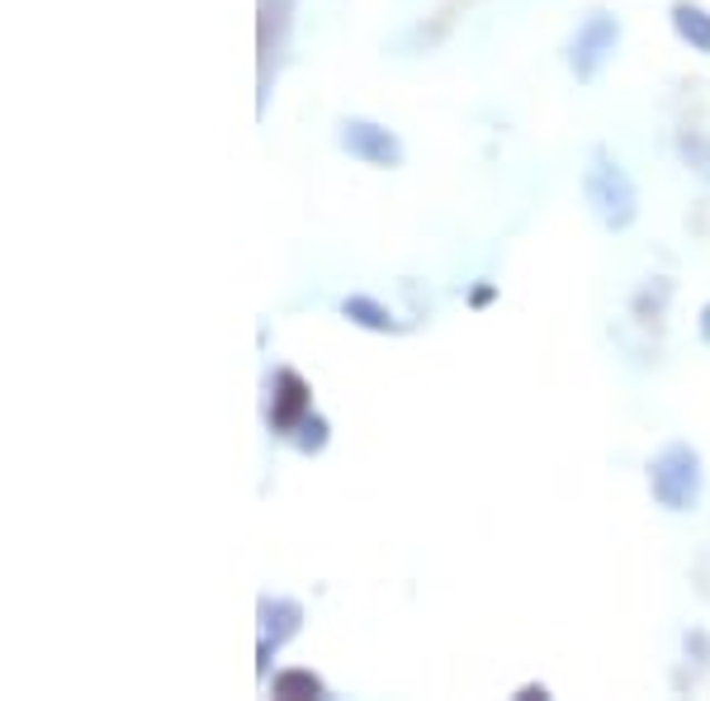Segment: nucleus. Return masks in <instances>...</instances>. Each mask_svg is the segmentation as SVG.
<instances>
[{"label": "nucleus", "instance_id": "ddd939ff", "mask_svg": "<svg viewBox=\"0 0 710 701\" xmlns=\"http://www.w3.org/2000/svg\"><path fill=\"white\" fill-rule=\"evenodd\" d=\"M545 697H549L545 682H526V688H517V701H545Z\"/></svg>", "mask_w": 710, "mask_h": 701}, {"label": "nucleus", "instance_id": "9b49d317", "mask_svg": "<svg viewBox=\"0 0 710 701\" xmlns=\"http://www.w3.org/2000/svg\"><path fill=\"white\" fill-rule=\"evenodd\" d=\"M290 441H294V450H298V455H323V450H327V441H332V423H327L323 413H308L304 423H298V431L290 436Z\"/></svg>", "mask_w": 710, "mask_h": 701}, {"label": "nucleus", "instance_id": "f8f14e48", "mask_svg": "<svg viewBox=\"0 0 710 701\" xmlns=\"http://www.w3.org/2000/svg\"><path fill=\"white\" fill-rule=\"evenodd\" d=\"M682 644H687V654H697L701 669H710V636H706L701 626H691L687 636H682Z\"/></svg>", "mask_w": 710, "mask_h": 701}, {"label": "nucleus", "instance_id": "f03ea898", "mask_svg": "<svg viewBox=\"0 0 710 701\" xmlns=\"http://www.w3.org/2000/svg\"><path fill=\"white\" fill-rule=\"evenodd\" d=\"M645 479H649V498L663 507L672 517H687L701 507L706 494V465H701V450L691 441H668L663 450L649 455L645 465Z\"/></svg>", "mask_w": 710, "mask_h": 701}, {"label": "nucleus", "instance_id": "f257e3e1", "mask_svg": "<svg viewBox=\"0 0 710 701\" xmlns=\"http://www.w3.org/2000/svg\"><path fill=\"white\" fill-rule=\"evenodd\" d=\"M582 204H588V214L597 219L601 233H611V237L630 233L639 223V185L607 143L588 148V162H582Z\"/></svg>", "mask_w": 710, "mask_h": 701}, {"label": "nucleus", "instance_id": "20e7f679", "mask_svg": "<svg viewBox=\"0 0 710 701\" xmlns=\"http://www.w3.org/2000/svg\"><path fill=\"white\" fill-rule=\"evenodd\" d=\"M336 148H342L351 162L369 166V171H398L407 162L403 138L388 124H379V119H365V114H342L336 119Z\"/></svg>", "mask_w": 710, "mask_h": 701}, {"label": "nucleus", "instance_id": "423d86ee", "mask_svg": "<svg viewBox=\"0 0 710 701\" xmlns=\"http://www.w3.org/2000/svg\"><path fill=\"white\" fill-rule=\"evenodd\" d=\"M304 630V602L298 598H261V678H271V654L284 650Z\"/></svg>", "mask_w": 710, "mask_h": 701}, {"label": "nucleus", "instance_id": "6e6552de", "mask_svg": "<svg viewBox=\"0 0 710 701\" xmlns=\"http://www.w3.org/2000/svg\"><path fill=\"white\" fill-rule=\"evenodd\" d=\"M668 24H672V33H678V43L710 58V10L701 6V0H672Z\"/></svg>", "mask_w": 710, "mask_h": 701}, {"label": "nucleus", "instance_id": "0eeeda50", "mask_svg": "<svg viewBox=\"0 0 710 701\" xmlns=\"http://www.w3.org/2000/svg\"><path fill=\"white\" fill-rule=\"evenodd\" d=\"M336 313L351 323V327H361V332H375V337H403L407 323L398 318L394 308H388L384 299H375V294H346L342 304H336Z\"/></svg>", "mask_w": 710, "mask_h": 701}, {"label": "nucleus", "instance_id": "9d476101", "mask_svg": "<svg viewBox=\"0 0 710 701\" xmlns=\"http://www.w3.org/2000/svg\"><path fill=\"white\" fill-rule=\"evenodd\" d=\"M678 156H682V166L697 175V181L710 185V133H701V129L678 133Z\"/></svg>", "mask_w": 710, "mask_h": 701}, {"label": "nucleus", "instance_id": "7ed1b4c3", "mask_svg": "<svg viewBox=\"0 0 710 701\" xmlns=\"http://www.w3.org/2000/svg\"><path fill=\"white\" fill-rule=\"evenodd\" d=\"M620 39H626V24H620V14H611V10H588V20L574 29V39H568V48H564L568 72H574L582 85H592L601 72H607V62L620 52Z\"/></svg>", "mask_w": 710, "mask_h": 701}, {"label": "nucleus", "instance_id": "2eb2a0df", "mask_svg": "<svg viewBox=\"0 0 710 701\" xmlns=\"http://www.w3.org/2000/svg\"><path fill=\"white\" fill-rule=\"evenodd\" d=\"M493 294H497V289H493V285H478V289H474V294H469V299H474V304H488V299H493Z\"/></svg>", "mask_w": 710, "mask_h": 701}, {"label": "nucleus", "instance_id": "4468645a", "mask_svg": "<svg viewBox=\"0 0 710 701\" xmlns=\"http://www.w3.org/2000/svg\"><path fill=\"white\" fill-rule=\"evenodd\" d=\"M697 337H701V346H710V299L701 304V318H697Z\"/></svg>", "mask_w": 710, "mask_h": 701}, {"label": "nucleus", "instance_id": "39448f33", "mask_svg": "<svg viewBox=\"0 0 710 701\" xmlns=\"http://www.w3.org/2000/svg\"><path fill=\"white\" fill-rule=\"evenodd\" d=\"M313 413V389L294 365H280L275 384H271V431L275 436H294L298 423Z\"/></svg>", "mask_w": 710, "mask_h": 701}, {"label": "nucleus", "instance_id": "1a4fd4ad", "mask_svg": "<svg viewBox=\"0 0 710 701\" xmlns=\"http://www.w3.org/2000/svg\"><path fill=\"white\" fill-rule=\"evenodd\" d=\"M265 682H271V697H280V701H323L327 697V682L313 669H280Z\"/></svg>", "mask_w": 710, "mask_h": 701}]
</instances>
